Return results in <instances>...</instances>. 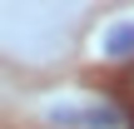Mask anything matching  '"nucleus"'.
Returning <instances> with one entry per match:
<instances>
[{"instance_id":"obj_1","label":"nucleus","mask_w":134,"mask_h":129,"mask_svg":"<svg viewBox=\"0 0 134 129\" xmlns=\"http://www.w3.org/2000/svg\"><path fill=\"white\" fill-rule=\"evenodd\" d=\"M85 20V5H0V50L20 55L25 65H50L70 55Z\"/></svg>"},{"instance_id":"obj_2","label":"nucleus","mask_w":134,"mask_h":129,"mask_svg":"<svg viewBox=\"0 0 134 129\" xmlns=\"http://www.w3.org/2000/svg\"><path fill=\"white\" fill-rule=\"evenodd\" d=\"M94 55L99 60H134V15H109L94 30Z\"/></svg>"}]
</instances>
